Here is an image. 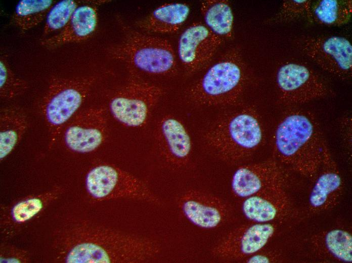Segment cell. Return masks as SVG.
I'll list each match as a JSON object with an SVG mask.
<instances>
[{
  "instance_id": "obj_13",
  "label": "cell",
  "mask_w": 352,
  "mask_h": 263,
  "mask_svg": "<svg viewBox=\"0 0 352 263\" xmlns=\"http://www.w3.org/2000/svg\"><path fill=\"white\" fill-rule=\"evenodd\" d=\"M286 184L276 185L244 199L242 211L254 223L287 222L295 214L293 201Z\"/></svg>"
},
{
  "instance_id": "obj_28",
  "label": "cell",
  "mask_w": 352,
  "mask_h": 263,
  "mask_svg": "<svg viewBox=\"0 0 352 263\" xmlns=\"http://www.w3.org/2000/svg\"><path fill=\"white\" fill-rule=\"evenodd\" d=\"M311 1L285 0L273 19L277 23L289 22L302 17L311 18Z\"/></svg>"
},
{
  "instance_id": "obj_18",
  "label": "cell",
  "mask_w": 352,
  "mask_h": 263,
  "mask_svg": "<svg viewBox=\"0 0 352 263\" xmlns=\"http://www.w3.org/2000/svg\"><path fill=\"white\" fill-rule=\"evenodd\" d=\"M156 139L161 155L175 167L185 166L190 159L192 142L184 124L172 116H165L158 124Z\"/></svg>"
},
{
  "instance_id": "obj_30",
  "label": "cell",
  "mask_w": 352,
  "mask_h": 263,
  "mask_svg": "<svg viewBox=\"0 0 352 263\" xmlns=\"http://www.w3.org/2000/svg\"><path fill=\"white\" fill-rule=\"evenodd\" d=\"M280 257L277 252L262 249L244 258L243 261L248 263H269L279 260Z\"/></svg>"
},
{
  "instance_id": "obj_27",
  "label": "cell",
  "mask_w": 352,
  "mask_h": 263,
  "mask_svg": "<svg viewBox=\"0 0 352 263\" xmlns=\"http://www.w3.org/2000/svg\"><path fill=\"white\" fill-rule=\"evenodd\" d=\"M28 87L25 81L18 78L11 69L7 59H0V95L2 99H12L23 94Z\"/></svg>"
},
{
  "instance_id": "obj_1",
  "label": "cell",
  "mask_w": 352,
  "mask_h": 263,
  "mask_svg": "<svg viewBox=\"0 0 352 263\" xmlns=\"http://www.w3.org/2000/svg\"><path fill=\"white\" fill-rule=\"evenodd\" d=\"M63 237V257L68 263L141 262L159 253L157 242L87 223Z\"/></svg>"
},
{
  "instance_id": "obj_12",
  "label": "cell",
  "mask_w": 352,
  "mask_h": 263,
  "mask_svg": "<svg viewBox=\"0 0 352 263\" xmlns=\"http://www.w3.org/2000/svg\"><path fill=\"white\" fill-rule=\"evenodd\" d=\"M64 133V141L71 150L82 153L97 149L107 134L106 110L90 108L77 113L69 122Z\"/></svg>"
},
{
  "instance_id": "obj_31",
  "label": "cell",
  "mask_w": 352,
  "mask_h": 263,
  "mask_svg": "<svg viewBox=\"0 0 352 263\" xmlns=\"http://www.w3.org/2000/svg\"><path fill=\"white\" fill-rule=\"evenodd\" d=\"M341 123L342 135L346 143L349 146L351 143V120L349 118H345Z\"/></svg>"
},
{
  "instance_id": "obj_24",
  "label": "cell",
  "mask_w": 352,
  "mask_h": 263,
  "mask_svg": "<svg viewBox=\"0 0 352 263\" xmlns=\"http://www.w3.org/2000/svg\"><path fill=\"white\" fill-rule=\"evenodd\" d=\"M352 14L351 0H321L312 4L311 18L328 26L346 24Z\"/></svg>"
},
{
  "instance_id": "obj_7",
  "label": "cell",
  "mask_w": 352,
  "mask_h": 263,
  "mask_svg": "<svg viewBox=\"0 0 352 263\" xmlns=\"http://www.w3.org/2000/svg\"><path fill=\"white\" fill-rule=\"evenodd\" d=\"M85 185L90 195L96 200L123 198L160 203L143 181L109 164H101L91 169L86 175Z\"/></svg>"
},
{
  "instance_id": "obj_16",
  "label": "cell",
  "mask_w": 352,
  "mask_h": 263,
  "mask_svg": "<svg viewBox=\"0 0 352 263\" xmlns=\"http://www.w3.org/2000/svg\"><path fill=\"white\" fill-rule=\"evenodd\" d=\"M178 204L189 221L203 229H213L223 224L232 212L231 206L223 199L196 190L183 194Z\"/></svg>"
},
{
  "instance_id": "obj_6",
  "label": "cell",
  "mask_w": 352,
  "mask_h": 263,
  "mask_svg": "<svg viewBox=\"0 0 352 263\" xmlns=\"http://www.w3.org/2000/svg\"><path fill=\"white\" fill-rule=\"evenodd\" d=\"M111 53L115 59L152 75H166L176 70L172 46L161 37L131 31L111 50Z\"/></svg>"
},
{
  "instance_id": "obj_5",
  "label": "cell",
  "mask_w": 352,
  "mask_h": 263,
  "mask_svg": "<svg viewBox=\"0 0 352 263\" xmlns=\"http://www.w3.org/2000/svg\"><path fill=\"white\" fill-rule=\"evenodd\" d=\"M96 80L94 76L54 78L48 89L41 111L51 140H56L62 127L77 114Z\"/></svg>"
},
{
  "instance_id": "obj_19",
  "label": "cell",
  "mask_w": 352,
  "mask_h": 263,
  "mask_svg": "<svg viewBox=\"0 0 352 263\" xmlns=\"http://www.w3.org/2000/svg\"><path fill=\"white\" fill-rule=\"evenodd\" d=\"M98 24V13L95 6L80 5L66 26L56 35L44 38L42 46L50 49L66 43L86 39L95 32Z\"/></svg>"
},
{
  "instance_id": "obj_8",
  "label": "cell",
  "mask_w": 352,
  "mask_h": 263,
  "mask_svg": "<svg viewBox=\"0 0 352 263\" xmlns=\"http://www.w3.org/2000/svg\"><path fill=\"white\" fill-rule=\"evenodd\" d=\"M162 89L133 75L110 100L109 110L113 117L126 126H142L162 95Z\"/></svg>"
},
{
  "instance_id": "obj_11",
  "label": "cell",
  "mask_w": 352,
  "mask_h": 263,
  "mask_svg": "<svg viewBox=\"0 0 352 263\" xmlns=\"http://www.w3.org/2000/svg\"><path fill=\"white\" fill-rule=\"evenodd\" d=\"M285 222H253L238 227L219 241L212 253L222 259L243 260L263 249Z\"/></svg>"
},
{
  "instance_id": "obj_15",
  "label": "cell",
  "mask_w": 352,
  "mask_h": 263,
  "mask_svg": "<svg viewBox=\"0 0 352 263\" xmlns=\"http://www.w3.org/2000/svg\"><path fill=\"white\" fill-rule=\"evenodd\" d=\"M222 41V38L201 23L188 27L180 36L178 47L179 59L187 72L195 73L205 67Z\"/></svg>"
},
{
  "instance_id": "obj_26",
  "label": "cell",
  "mask_w": 352,
  "mask_h": 263,
  "mask_svg": "<svg viewBox=\"0 0 352 263\" xmlns=\"http://www.w3.org/2000/svg\"><path fill=\"white\" fill-rule=\"evenodd\" d=\"M80 2L75 0H63L55 3L49 12L44 25L43 36L59 32L67 24Z\"/></svg>"
},
{
  "instance_id": "obj_21",
  "label": "cell",
  "mask_w": 352,
  "mask_h": 263,
  "mask_svg": "<svg viewBox=\"0 0 352 263\" xmlns=\"http://www.w3.org/2000/svg\"><path fill=\"white\" fill-rule=\"evenodd\" d=\"M312 244L317 253L330 260L352 261V236L342 228H334L313 237Z\"/></svg>"
},
{
  "instance_id": "obj_9",
  "label": "cell",
  "mask_w": 352,
  "mask_h": 263,
  "mask_svg": "<svg viewBox=\"0 0 352 263\" xmlns=\"http://www.w3.org/2000/svg\"><path fill=\"white\" fill-rule=\"evenodd\" d=\"M279 101L295 106L327 96L329 89L322 79L305 64L289 62L282 64L276 75Z\"/></svg>"
},
{
  "instance_id": "obj_20",
  "label": "cell",
  "mask_w": 352,
  "mask_h": 263,
  "mask_svg": "<svg viewBox=\"0 0 352 263\" xmlns=\"http://www.w3.org/2000/svg\"><path fill=\"white\" fill-rule=\"evenodd\" d=\"M24 110L17 106L3 108L0 112V158L3 159L15 148L27 128Z\"/></svg>"
},
{
  "instance_id": "obj_29",
  "label": "cell",
  "mask_w": 352,
  "mask_h": 263,
  "mask_svg": "<svg viewBox=\"0 0 352 263\" xmlns=\"http://www.w3.org/2000/svg\"><path fill=\"white\" fill-rule=\"evenodd\" d=\"M43 207L42 200L34 198L23 201L15 205L12 210L13 219L22 223L29 220L37 214Z\"/></svg>"
},
{
  "instance_id": "obj_3",
  "label": "cell",
  "mask_w": 352,
  "mask_h": 263,
  "mask_svg": "<svg viewBox=\"0 0 352 263\" xmlns=\"http://www.w3.org/2000/svg\"><path fill=\"white\" fill-rule=\"evenodd\" d=\"M263 126L257 111L247 107L226 116L205 134V143L215 156L231 163L250 158L260 147Z\"/></svg>"
},
{
  "instance_id": "obj_17",
  "label": "cell",
  "mask_w": 352,
  "mask_h": 263,
  "mask_svg": "<svg viewBox=\"0 0 352 263\" xmlns=\"http://www.w3.org/2000/svg\"><path fill=\"white\" fill-rule=\"evenodd\" d=\"M310 191L307 208L312 213L324 212L338 202L343 188L341 174L326 144L321 166Z\"/></svg>"
},
{
  "instance_id": "obj_2",
  "label": "cell",
  "mask_w": 352,
  "mask_h": 263,
  "mask_svg": "<svg viewBox=\"0 0 352 263\" xmlns=\"http://www.w3.org/2000/svg\"><path fill=\"white\" fill-rule=\"evenodd\" d=\"M326 143L314 114L293 109L285 113L276 128L273 153L286 168L312 179L321 166Z\"/></svg>"
},
{
  "instance_id": "obj_10",
  "label": "cell",
  "mask_w": 352,
  "mask_h": 263,
  "mask_svg": "<svg viewBox=\"0 0 352 263\" xmlns=\"http://www.w3.org/2000/svg\"><path fill=\"white\" fill-rule=\"evenodd\" d=\"M297 47L322 69L342 79L352 74V46L346 38L337 36H303Z\"/></svg>"
},
{
  "instance_id": "obj_14",
  "label": "cell",
  "mask_w": 352,
  "mask_h": 263,
  "mask_svg": "<svg viewBox=\"0 0 352 263\" xmlns=\"http://www.w3.org/2000/svg\"><path fill=\"white\" fill-rule=\"evenodd\" d=\"M285 168L275 158L242 165L233 175L232 191L235 196L244 199L270 187L286 184Z\"/></svg>"
},
{
  "instance_id": "obj_4",
  "label": "cell",
  "mask_w": 352,
  "mask_h": 263,
  "mask_svg": "<svg viewBox=\"0 0 352 263\" xmlns=\"http://www.w3.org/2000/svg\"><path fill=\"white\" fill-rule=\"evenodd\" d=\"M246 69L240 51L232 49L212 64L189 89L192 102L200 106L231 105L242 95Z\"/></svg>"
},
{
  "instance_id": "obj_22",
  "label": "cell",
  "mask_w": 352,
  "mask_h": 263,
  "mask_svg": "<svg viewBox=\"0 0 352 263\" xmlns=\"http://www.w3.org/2000/svg\"><path fill=\"white\" fill-rule=\"evenodd\" d=\"M190 8L184 3L162 5L155 9L145 21L143 27L149 31L168 33L177 31L187 20Z\"/></svg>"
},
{
  "instance_id": "obj_25",
  "label": "cell",
  "mask_w": 352,
  "mask_h": 263,
  "mask_svg": "<svg viewBox=\"0 0 352 263\" xmlns=\"http://www.w3.org/2000/svg\"><path fill=\"white\" fill-rule=\"evenodd\" d=\"M55 4L53 0H21L16 6L13 22L21 30H28L46 18Z\"/></svg>"
},
{
  "instance_id": "obj_23",
  "label": "cell",
  "mask_w": 352,
  "mask_h": 263,
  "mask_svg": "<svg viewBox=\"0 0 352 263\" xmlns=\"http://www.w3.org/2000/svg\"><path fill=\"white\" fill-rule=\"evenodd\" d=\"M201 11L206 26L221 38L232 36L234 16L230 4L225 0H207L201 3Z\"/></svg>"
}]
</instances>
